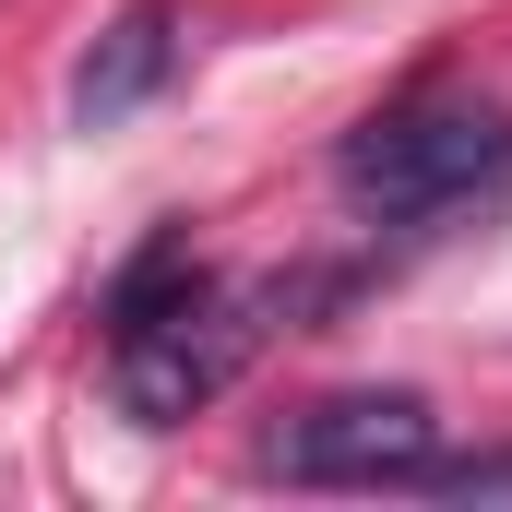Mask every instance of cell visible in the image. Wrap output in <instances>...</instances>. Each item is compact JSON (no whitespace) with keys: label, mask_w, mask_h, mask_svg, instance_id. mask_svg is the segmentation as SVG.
Returning a JSON list of instances; mask_svg holds the SVG:
<instances>
[{"label":"cell","mask_w":512,"mask_h":512,"mask_svg":"<svg viewBox=\"0 0 512 512\" xmlns=\"http://www.w3.org/2000/svg\"><path fill=\"white\" fill-rule=\"evenodd\" d=\"M322 298H346V274L227 286V274L191 262V239H143L131 274L108 286V393H120V417L131 429L203 417V405L262 358V334H274V322L298 334V310H322Z\"/></svg>","instance_id":"obj_1"},{"label":"cell","mask_w":512,"mask_h":512,"mask_svg":"<svg viewBox=\"0 0 512 512\" xmlns=\"http://www.w3.org/2000/svg\"><path fill=\"white\" fill-rule=\"evenodd\" d=\"M334 191L370 227H441V215L512 191V108L501 96H405L334 143Z\"/></svg>","instance_id":"obj_2"},{"label":"cell","mask_w":512,"mask_h":512,"mask_svg":"<svg viewBox=\"0 0 512 512\" xmlns=\"http://www.w3.org/2000/svg\"><path fill=\"white\" fill-rule=\"evenodd\" d=\"M429 453H441V417H429V393H405V382L322 393V405H298L262 441V465L286 489H417Z\"/></svg>","instance_id":"obj_3"},{"label":"cell","mask_w":512,"mask_h":512,"mask_svg":"<svg viewBox=\"0 0 512 512\" xmlns=\"http://www.w3.org/2000/svg\"><path fill=\"white\" fill-rule=\"evenodd\" d=\"M167 72H179V12H167V0H120L108 36H96L84 72H72V120H84V131H120L131 108L167 96Z\"/></svg>","instance_id":"obj_4"},{"label":"cell","mask_w":512,"mask_h":512,"mask_svg":"<svg viewBox=\"0 0 512 512\" xmlns=\"http://www.w3.org/2000/svg\"><path fill=\"white\" fill-rule=\"evenodd\" d=\"M417 501L501 512V501H512V441H501V453H429V465H417Z\"/></svg>","instance_id":"obj_5"}]
</instances>
